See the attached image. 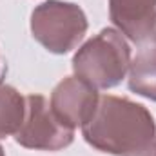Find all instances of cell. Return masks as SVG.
<instances>
[{
	"mask_svg": "<svg viewBox=\"0 0 156 156\" xmlns=\"http://www.w3.org/2000/svg\"><path fill=\"white\" fill-rule=\"evenodd\" d=\"M85 140L104 153L118 156H149L154 145L153 116L138 104L102 96L83 123Z\"/></svg>",
	"mask_w": 156,
	"mask_h": 156,
	"instance_id": "cell-1",
	"label": "cell"
},
{
	"mask_svg": "<svg viewBox=\"0 0 156 156\" xmlns=\"http://www.w3.org/2000/svg\"><path fill=\"white\" fill-rule=\"evenodd\" d=\"M129 67V47L113 29H104L75 56V71L94 87H113Z\"/></svg>",
	"mask_w": 156,
	"mask_h": 156,
	"instance_id": "cell-2",
	"label": "cell"
},
{
	"mask_svg": "<svg viewBox=\"0 0 156 156\" xmlns=\"http://www.w3.org/2000/svg\"><path fill=\"white\" fill-rule=\"evenodd\" d=\"M85 16L73 4L45 2L33 13V33L51 51L66 53L85 33Z\"/></svg>",
	"mask_w": 156,
	"mask_h": 156,
	"instance_id": "cell-3",
	"label": "cell"
},
{
	"mask_svg": "<svg viewBox=\"0 0 156 156\" xmlns=\"http://www.w3.org/2000/svg\"><path fill=\"white\" fill-rule=\"evenodd\" d=\"M27 116L16 131V142L31 149H62L71 144L73 129L62 123L53 109H49L47 100L40 94L26 98Z\"/></svg>",
	"mask_w": 156,
	"mask_h": 156,
	"instance_id": "cell-4",
	"label": "cell"
},
{
	"mask_svg": "<svg viewBox=\"0 0 156 156\" xmlns=\"http://www.w3.org/2000/svg\"><path fill=\"white\" fill-rule=\"evenodd\" d=\"M98 104L96 93L91 83L82 78L64 80L53 93V111L67 127L83 125Z\"/></svg>",
	"mask_w": 156,
	"mask_h": 156,
	"instance_id": "cell-5",
	"label": "cell"
},
{
	"mask_svg": "<svg viewBox=\"0 0 156 156\" xmlns=\"http://www.w3.org/2000/svg\"><path fill=\"white\" fill-rule=\"evenodd\" d=\"M111 18L134 42L153 35L156 0H111Z\"/></svg>",
	"mask_w": 156,
	"mask_h": 156,
	"instance_id": "cell-6",
	"label": "cell"
},
{
	"mask_svg": "<svg viewBox=\"0 0 156 156\" xmlns=\"http://www.w3.org/2000/svg\"><path fill=\"white\" fill-rule=\"evenodd\" d=\"M129 87L147 98L156 100V47L140 51L131 66Z\"/></svg>",
	"mask_w": 156,
	"mask_h": 156,
	"instance_id": "cell-7",
	"label": "cell"
},
{
	"mask_svg": "<svg viewBox=\"0 0 156 156\" xmlns=\"http://www.w3.org/2000/svg\"><path fill=\"white\" fill-rule=\"evenodd\" d=\"M22 116L24 100L20 94L7 85H0V138L18 131L22 125Z\"/></svg>",
	"mask_w": 156,
	"mask_h": 156,
	"instance_id": "cell-8",
	"label": "cell"
},
{
	"mask_svg": "<svg viewBox=\"0 0 156 156\" xmlns=\"http://www.w3.org/2000/svg\"><path fill=\"white\" fill-rule=\"evenodd\" d=\"M153 35H154V42H156V22H154V27H153Z\"/></svg>",
	"mask_w": 156,
	"mask_h": 156,
	"instance_id": "cell-9",
	"label": "cell"
},
{
	"mask_svg": "<svg viewBox=\"0 0 156 156\" xmlns=\"http://www.w3.org/2000/svg\"><path fill=\"white\" fill-rule=\"evenodd\" d=\"M153 156H156V144H154V151H153Z\"/></svg>",
	"mask_w": 156,
	"mask_h": 156,
	"instance_id": "cell-10",
	"label": "cell"
},
{
	"mask_svg": "<svg viewBox=\"0 0 156 156\" xmlns=\"http://www.w3.org/2000/svg\"><path fill=\"white\" fill-rule=\"evenodd\" d=\"M0 156H4V154H2V149H0Z\"/></svg>",
	"mask_w": 156,
	"mask_h": 156,
	"instance_id": "cell-11",
	"label": "cell"
}]
</instances>
